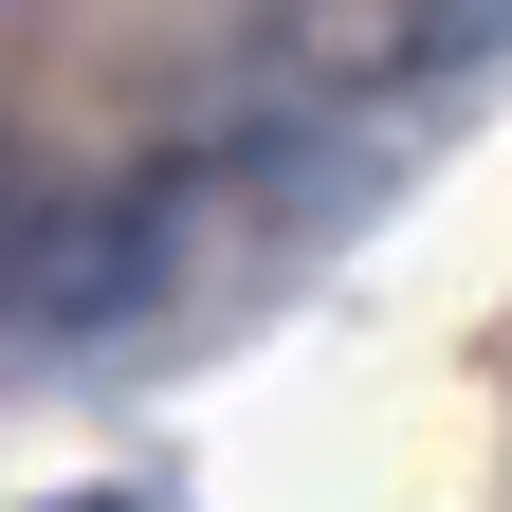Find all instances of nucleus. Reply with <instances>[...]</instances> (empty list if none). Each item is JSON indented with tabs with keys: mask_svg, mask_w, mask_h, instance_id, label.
Wrapping results in <instances>:
<instances>
[{
	"mask_svg": "<svg viewBox=\"0 0 512 512\" xmlns=\"http://www.w3.org/2000/svg\"><path fill=\"white\" fill-rule=\"evenodd\" d=\"M494 19L512 0H238L256 74L311 92V110H384V92L458 74V55H494Z\"/></svg>",
	"mask_w": 512,
	"mask_h": 512,
	"instance_id": "nucleus-1",
	"label": "nucleus"
},
{
	"mask_svg": "<svg viewBox=\"0 0 512 512\" xmlns=\"http://www.w3.org/2000/svg\"><path fill=\"white\" fill-rule=\"evenodd\" d=\"M74 512H110V494H74Z\"/></svg>",
	"mask_w": 512,
	"mask_h": 512,
	"instance_id": "nucleus-3",
	"label": "nucleus"
},
{
	"mask_svg": "<svg viewBox=\"0 0 512 512\" xmlns=\"http://www.w3.org/2000/svg\"><path fill=\"white\" fill-rule=\"evenodd\" d=\"M37 238H55V183L0 147V311H19V275H37Z\"/></svg>",
	"mask_w": 512,
	"mask_h": 512,
	"instance_id": "nucleus-2",
	"label": "nucleus"
}]
</instances>
